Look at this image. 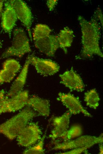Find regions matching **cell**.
<instances>
[{
	"mask_svg": "<svg viewBox=\"0 0 103 154\" xmlns=\"http://www.w3.org/2000/svg\"><path fill=\"white\" fill-rule=\"evenodd\" d=\"M6 97L7 112H14L27 105L29 99L28 92L22 91L11 97Z\"/></svg>",
	"mask_w": 103,
	"mask_h": 154,
	"instance_id": "cell-12",
	"label": "cell"
},
{
	"mask_svg": "<svg viewBox=\"0 0 103 154\" xmlns=\"http://www.w3.org/2000/svg\"><path fill=\"white\" fill-rule=\"evenodd\" d=\"M36 47L40 52L49 57L54 56L59 47L57 36L49 35L47 36L34 41Z\"/></svg>",
	"mask_w": 103,
	"mask_h": 154,
	"instance_id": "cell-11",
	"label": "cell"
},
{
	"mask_svg": "<svg viewBox=\"0 0 103 154\" xmlns=\"http://www.w3.org/2000/svg\"><path fill=\"white\" fill-rule=\"evenodd\" d=\"M57 100L60 101L68 110L71 115H76L80 113L85 116L91 117L92 116L82 106L79 99L70 93L59 92Z\"/></svg>",
	"mask_w": 103,
	"mask_h": 154,
	"instance_id": "cell-8",
	"label": "cell"
},
{
	"mask_svg": "<svg viewBox=\"0 0 103 154\" xmlns=\"http://www.w3.org/2000/svg\"><path fill=\"white\" fill-rule=\"evenodd\" d=\"M78 20L81 26L82 48L76 59L89 58L95 54L103 57V53L99 46L101 28L97 19L94 17L88 21L79 15Z\"/></svg>",
	"mask_w": 103,
	"mask_h": 154,
	"instance_id": "cell-1",
	"label": "cell"
},
{
	"mask_svg": "<svg viewBox=\"0 0 103 154\" xmlns=\"http://www.w3.org/2000/svg\"><path fill=\"white\" fill-rule=\"evenodd\" d=\"M4 8L1 15V26L4 31L10 34L17 18L14 10L9 1H5Z\"/></svg>",
	"mask_w": 103,
	"mask_h": 154,
	"instance_id": "cell-13",
	"label": "cell"
},
{
	"mask_svg": "<svg viewBox=\"0 0 103 154\" xmlns=\"http://www.w3.org/2000/svg\"><path fill=\"white\" fill-rule=\"evenodd\" d=\"M61 79L60 83L68 88L71 91L82 92L84 91L85 85L80 76L74 70L72 67L69 70H67L59 75Z\"/></svg>",
	"mask_w": 103,
	"mask_h": 154,
	"instance_id": "cell-9",
	"label": "cell"
},
{
	"mask_svg": "<svg viewBox=\"0 0 103 154\" xmlns=\"http://www.w3.org/2000/svg\"><path fill=\"white\" fill-rule=\"evenodd\" d=\"M96 16L97 20H100L101 25L103 26V14L100 8H98L96 10Z\"/></svg>",
	"mask_w": 103,
	"mask_h": 154,
	"instance_id": "cell-26",
	"label": "cell"
},
{
	"mask_svg": "<svg viewBox=\"0 0 103 154\" xmlns=\"http://www.w3.org/2000/svg\"><path fill=\"white\" fill-rule=\"evenodd\" d=\"M29 56L30 64L34 66L38 73L42 75H53L59 70V65L51 60L43 59L32 55Z\"/></svg>",
	"mask_w": 103,
	"mask_h": 154,
	"instance_id": "cell-7",
	"label": "cell"
},
{
	"mask_svg": "<svg viewBox=\"0 0 103 154\" xmlns=\"http://www.w3.org/2000/svg\"><path fill=\"white\" fill-rule=\"evenodd\" d=\"M46 130L43 136L38 141V143L32 147L24 150L23 153L24 154H43L45 153L44 148V141L45 139Z\"/></svg>",
	"mask_w": 103,
	"mask_h": 154,
	"instance_id": "cell-20",
	"label": "cell"
},
{
	"mask_svg": "<svg viewBox=\"0 0 103 154\" xmlns=\"http://www.w3.org/2000/svg\"><path fill=\"white\" fill-rule=\"evenodd\" d=\"M1 46H2V43L0 39V49L1 47Z\"/></svg>",
	"mask_w": 103,
	"mask_h": 154,
	"instance_id": "cell-29",
	"label": "cell"
},
{
	"mask_svg": "<svg viewBox=\"0 0 103 154\" xmlns=\"http://www.w3.org/2000/svg\"><path fill=\"white\" fill-rule=\"evenodd\" d=\"M71 115L68 111L61 116L55 117L53 118L54 128L49 136L52 140L54 141L57 139L61 138L68 129Z\"/></svg>",
	"mask_w": 103,
	"mask_h": 154,
	"instance_id": "cell-10",
	"label": "cell"
},
{
	"mask_svg": "<svg viewBox=\"0 0 103 154\" xmlns=\"http://www.w3.org/2000/svg\"><path fill=\"white\" fill-rule=\"evenodd\" d=\"M100 100L99 95L95 88L87 91L84 94V100L86 105L90 108L96 109L99 106Z\"/></svg>",
	"mask_w": 103,
	"mask_h": 154,
	"instance_id": "cell-17",
	"label": "cell"
},
{
	"mask_svg": "<svg viewBox=\"0 0 103 154\" xmlns=\"http://www.w3.org/2000/svg\"><path fill=\"white\" fill-rule=\"evenodd\" d=\"M27 105L31 108L38 115L48 116L50 113L49 101L34 95L29 98Z\"/></svg>",
	"mask_w": 103,
	"mask_h": 154,
	"instance_id": "cell-15",
	"label": "cell"
},
{
	"mask_svg": "<svg viewBox=\"0 0 103 154\" xmlns=\"http://www.w3.org/2000/svg\"><path fill=\"white\" fill-rule=\"evenodd\" d=\"M103 134L99 136L84 135L79 137L74 140L59 142L55 141V145L52 149L65 150L69 149L90 146L100 143H103Z\"/></svg>",
	"mask_w": 103,
	"mask_h": 154,
	"instance_id": "cell-4",
	"label": "cell"
},
{
	"mask_svg": "<svg viewBox=\"0 0 103 154\" xmlns=\"http://www.w3.org/2000/svg\"><path fill=\"white\" fill-rule=\"evenodd\" d=\"M82 132V129L80 125H74L68 129L61 138L63 141H68L80 136Z\"/></svg>",
	"mask_w": 103,
	"mask_h": 154,
	"instance_id": "cell-19",
	"label": "cell"
},
{
	"mask_svg": "<svg viewBox=\"0 0 103 154\" xmlns=\"http://www.w3.org/2000/svg\"><path fill=\"white\" fill-rule=\"evenodd\" d=\"M6 96L4 89L0 91V114L7 112L6 105Z\"/></svg>",
	"mask_w": 103,
	"mask_h": 154,
	"instance_id": "cell-23",
	"label": "cell"
},
{
	"mask_svg": "<svg viewBox=\"0 0 103 154\" xmlns=\"http://www.w3.org/2000/svg\"><path fill=\"white\" fill-rule=\"evenodd\" d=\"M57 0H48L46 1V4L50 11H52L57 4Z\"/></svg>",
	"mask_w": 103,
	"mask_h": 154,
	"instance_id": "cell-25",
	"label": "cell"
},
{
	"mask_svg": "<svg viewBox=\"0 0 103 154\" xmlns=\"http://www.w3.org/2000/svg\"><path fill=\"white\" fill-rule=\"evenodd\" d=\"M16 75V73L3 68L0 70V84L10 82Z\"/></svg>",
	"mask_w": 103,
	"mask_h": 154,
	"instance_id": "cell-22",
	"label": "cell"
},
{
	"mask_svg": "<svg viewBox=\"0 0 103 154\" xmlns=\"http://www.w3.org/2000/svg\"><path fill=\"white\" fill-rule=\"evenodd\" d=\"M11 45L1 54V59L11 56L22 57L25 54L31 51L29 40L24 30L19 28L14 30Z\"/></svg>",
	"mask_w": 103,
	"mask_h": 154,
	"instance_id": "cell-3",
	"label": "cell"
},
{
	"mask_svg": "<svg viewBox=\"0 0 103 154\" xmlns=\"http://www.w3.org/2000/svg\"><path fill=\"white\" fill-rule=\"evenodd\" d=\"M52 31L47 25L39 24L36 25L33 29L32 39L34 41L44 38L49 35Z\"/></svg>",
	"mask_w": 103,
	"mask_h": 154,
	"instance_id": "cell-18",
	"label": "cell"
},
{
	"mask_svg": "<svg viewBox=\"0 0 103 154\" xmlns=\"http://www.w3.org/2000/svg\"><path fill=\"white\" fill-rule=\"evenodd\" d=\"M99 154H102L103 153V147L102 143H99Z\"/></svg>",
	"mask_w": 103,
	"mask_h": 154,
	"instance_id": "cell-27",
	"label": "cell"
},
{
	"mask_svg": "<svg viewBox=\"0 0 103 154\" xmlns=\"http://www.w3.org/2000/svg\"><path fill=\"white\" fill-rule=\"evenodd\" d=\"M41 131L37 123H28L17 137L18 144L28 147L36 143L41 138Z\"/></svg>",
	"mask_w": 103,
	"mask_h": 154,
	"instance_id": "cell-5",
	"label": "cell"
},
{
	"mask_svg": "<svg viewBox=\"0 0 103 154\" xmlns=\"http://www.w3.org/2000/svg\"><path fill=\"white\" fill-rule=\"evenodd\" d=\"M91 147L90 146H86L82 147L77 148L67 152L58 153L61 154H80L82 153H88L87 149Z\"/></svg>",
	"mask_w": 103,
	"mask_h": 154,
	"instance_id": "cell-24",
	"label": "cell"
},
{
	"mask_svg": "<svg viewBox=\"0 0 103 154\" xmlns=\"http://www.w3.org/2000/svg\"><path fill=\"white\" fill-rule=\"evenodd\" d=\"M13 7L17 18L23 24L28 31L31 41L32 37L31 31L33 17L31 11L26 4L21 0H8Z\"/></svg>",
	"mask_w": 103,
	"mask_h": 154,
	"instance_id": "cell-6",
	"label": "cell"
},
{
	"mask_svg": "<svg viewBox=\"0 0 103 154\" xmlns=\"http://www.w3.org/2000/svg\"><path fill=\"white\" fill-rule=\"evenodd\" d=\"M38 114L28 106L16 115L0 125V133L10 140L15 139L29 121Z\"/></svg>",
	"mask_w": 103,
	"mask_h": 154,
	"instance_id": "cell-2",
	"label": "cell"
},
{
	"mask_svg": "<svg viewBox=\"0 0 103 154\" xmlns=\"http://www.w3.org/2000/svg\"><path fill=\"white\" fill-rule=\"evenodd\" d=\"M30 64L29 55L20 72L11 86L7 97H11L22 91L26 83Z\"/></svg>",
	"mask_w": 103,
	"mask_h": 154,
	"instance_id": "cell-14",
	"label": "cell"
},
{
	"mask_svg": "<svg viewBox=\"0 0 103 154\" xmlns=\"http://www.w3.org/2000/svg\"><path fill=\"white\" fill-rule=\"evenodd\" d=\"M19 62L14 59H9L6 60L3 64V68L16 73L20 69Z\"/></svg>",
	"mask_w": 103,
	"mask_h": 154,
	"instance_id": "cell-21",
	"label": "cell"
},
{
	"mask_svg": "<svg viewBox=\"0 0 103 154\" xmlns=\"http://www.w3.org/2000/svg\"><path fill=\"white\" fill-rule=\"evenodd\" d=\"M74 37L73 31L67 26L61 30L57 36L59 47L65 54L67 53V48L71 46Z\"/></svg>",
	"mask_w": 103,
	"mask_h": 154,
	"instance_id": "cell-16",
	"label": "cell"
},
{
	"mask_svg": "<svg viewBox=\"0 0 103 154\" xmlns=\"http://www.w3.org/2000/svg\"><path fill=\"white\" fill-rule=\"evenodd\" d=\"M4 1L0 0V17L1 14Z\"/></svg>",
	"mask_w": 103,
	"mask_h": 154,
	"instance_id": "cell-28",
	"label": "cell"
}]
</instances>
